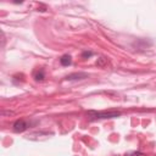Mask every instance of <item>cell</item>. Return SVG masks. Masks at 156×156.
Returning <instances> with one entry per match:
<instances>
[{"instance_id":"obj_2","label":"cell","mask_w":156,"mask_h":156,"mask_svg":"<svg viewBox=\"0 0 156 156\" xmlns=\"http://www.w3.org/2000/svg\"><path fill=\"white\" fill-rule=\"evenodd\" d=\"M27 127H28V124H27L26 121H23V119H17V121L13 123V130L17 132V133L24 132V130L27 129Z\"/></svg>"},{"instance_id":"obj_6","label":"cell","mask_w":156,"mask_h":156,"mask_svg":"<svg viewBox=\"0 0 156 156\" xmlns=\"http://www.w3.org/2000/svg\"><path fill=\"white\" fill-rule=\"evenodd\" d=\"M34 78H35V80H37V82H41V80H44V78H45L44 71H43V69H40V71L34 76Z\"/></svg>"},{"instance_id":"obj_8","label":"cell","mask_w":156,"mask_h":156,"mask_svg":"<svg viewBox=\"0 0 156 156\" xmlns=\"http://www.w3.org/2000/svg\"><path fill=\"white\" fill-rule=\"evenodd\" d=\"M91 55H93V52H91V51H84L82 56H83V57H89V56H91Z\"/></svg>"},{"instance_id":"obj_3","label":"cell","mask_w":156,"mask_h":156,"mask_svg":"<svg viewBox=\"0 0 156 156\" xmlns=\"http://www.w3.org/2000/svg\"><path fill=\"white\" fill-rule=\"evenodd\" d=\"M84 78H88V73H84V72H78V73H71L66 77L67 80H77V79H84Z\"/></svg>"},{"instance_id":"obj_5","label":"cell","mask_w":156,"mask_h":156,"mask_svg":"<svg viewBox=\"0 0 156 156\" xmlns=\"http://www.w3.org/2000/svg\"><path fill=\"white\" fill-rule=\"evenodd\" d=\"M96 65H98L99 67H105V66L107 65V58H105L104 56L99 57V58H98V61H96Z\"/></svg>"},{"instance_id":"obj_1","label":"cell","mask_w":156,"mask_h":156,"mask_svg":"<svg viewBox=\"0 0 156 156\" xmlns=\"http://www.w3.org/2000/svg\"><path fill=\"white\" fill-rule=\"evenodd\" d=\"M119 116V112H89L90 119H101V118H112Z\"/></svg>"},{"instance_id":"obj_4","label":"cell","mask_w":156,"mask_h":156,"mask_svg":"<svg viewBox=\"0 0 156 156\" xmlns=\"http://www.w3.org/2000/svg\"><path fill=\"white\" fill-rule=\"evenodd\" d=\"M60 62H61L62 66H69L71 62H72V58H71L69 55H63V56L60 58Z\"/></svg>"},{"instance_id":"obj_7","label":"cell","mask_w":156,"mask_h":156,"mask_svg":"<svg viewBox=\"0 0 156 156\" xmlns=\"http://www.w3.org/2000/svg\"><path fill=\"white\" fill-rule=\"evenodd\" d=\"M126 156H146V155L143 152H139V151H130V152H127Z\"/></svg>"}]
</instances>
